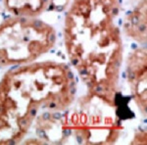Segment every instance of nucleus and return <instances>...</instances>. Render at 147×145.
<instances>
[{
    "mask_svg": "<svg viewBox=\"0 0 147 145\" xmlns=\"http://www.w3.org/2000/svg\"><path fill=\"white\" fill-rule=\"evenodd\" d=\"M71 0H50L49 4V10H55L57 12H61L66 9L70 4Z\"/></svg>",
    "mask_w": 147,
    "mask_h": 145,
    "instance_id": "obj_8",
    "label": "nucleus"
},
{
    "mask_svg": "<svg viewBox=\"0 0 147 145\" xmlns=\"http://www.w3.org/2000/svg\"><path fill=\"white\" fill-rule=\"evenodd\" d=\"M50 0H1V5L9 16L40 18L48 11Z\"/></svg>",
    "mask_w": 147,
    "mask_h": 145,
    "instance_id": "obj_7",
    "label": "nucleus"
},
{
    "mask_svg": "<svg viewBox=\"0 0 147 145\" xmlns=\"http://www.w3.org/2000/svg\"><path fill=\"white\" fill-rule=\"evenodd\" d=\"M121 6L122 0H71L62 32L70 66L86 93L115 107L125 51Z\"/></svg>",
    "mask_w": 147,
    "mask_h": 145,
    "instance_id": "obj_1",
    "label": "nucleus"
},
{
    "mask_svg": "<svg viewBox=\"0 0 147 145\" xmlns=\"http://www.w3.org/2000/svg\"><path fill=\"white\" fill-rule=\"evenodd\" d=\"M147 52L146 45H138L130 51L125 63V80L129 93L143 117L147 114Z\"/></svg>",
    "mask_w": 147,
    "mask_h": 145,
    "instance_id": "obj_5",
    "label": "nucleus"
},
{
    "mask_svg": "<svg viewBox=\"0 0 147 145\" xmlns=\"http://www.w3.org/2000/svg\"><path fill=\"white\" fill-rule=\"evenodd\" d=\"M146 0L134 4L132 8L125 13L122 22V34L138 45H146Z\"/></svg>",
    "mask_w": 147,
    "mask_h": 145,
    "instance_id": "obj_6",
    "label": "nucleus"
},
{
    "mask_svg": "<svg viewBox=\"0 0 147 145\" xmlns=\"http://www.w3.org/2000/svg\"><path fill=\"white\" fill-rule=\"evenodd\" d=\"M77 93L76 75L65 62L11 67L0 78V144L22 143L40 114L66 111Z\"/></svg>",
    "mask_w": 147,
    "mask_h": 145,
    "instance_id": "obj_2",
    "label": "nucleus"
},
{
    "mask_svg": "<svg viewBox=\"0 0 147 145\" xmlns=\"http://www.w3.org/2000/svg\"><path fill=\"white\" fill-rule=\"evenodd\" d=\"M127 1H129V2H131V3L136 4V3H137L138 1H140V0H127Z\"/></svg>",
    "mask_w": 147,
    "mask_h": 145,
    "instance_id": "obj_9",
    "label": "nucleus"
},
{
    "mask_svg": "<svg viewBox=\"0 0 147 145\" xmlns=\"http://www.w3.org/2000/svg\"><path fill=\"white\" fill-rule=\"evenodd\" d=\"M58 34L40 18L8 16L0 22V69L37 61L55 48Z\"/></svg>",
    "mask_w": 147,
    "mask_h": 145,
    "instance_id": "obj_3",
    "label": "nucleus"
},
{
    "mask_svg": "<svg viewBox=\"0 0 147 145\" xmlns=\"http://www.w3.org/2000/svg\"><path fill=\"white\" fill-rule=\"evenodd\" d=\"M117 107L85 94L60 115L63 139L73 136L84 144H111L119 138L123 125Z\"/></svg>",
    "mask_w": 147,
    "mask_h": 145,
    "instance_id": "obj_4",
    "label": "nucleus"
},
{
    "mask_svg": "<svg viewBox=\"0 0 147 145\" xmlns=\"http://www.w3.org/2000/svg\"><path fill=\"white\" fill-rule=\"evenodd\" d=\"M1 6H2L1 5V0H0V9H1Z\"/></svg>",
    "mask_w": 147,
    "mask_h": 145,
    "instance_id": "obj_10",
    "label": "nucleus"
}]
</instances>
